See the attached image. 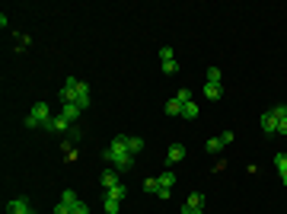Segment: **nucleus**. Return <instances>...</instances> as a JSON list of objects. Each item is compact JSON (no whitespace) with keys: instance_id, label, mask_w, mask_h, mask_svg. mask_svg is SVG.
<instances>
[{"instance_id":"nucleus-1","label":"nucleus","mask_w":287,"mask_h":214,"mask_svg":"<svg viewBox=\"0 0 287 214\" xmlns=\"http://www.w3.org/2000/svg\"><path fill=\"white\" fill-rule=\"evenodd\" d=\"M102 157H106V163H112V166H115V173H125V169L134 166V153H131L128 144H125V134H118V138L106 147Z\"/></svg>"},{"instance_id":"nucleus-2","label":"nucleus","mask_w":287,"mask_h":214,"mask_svg":"<svg viewBox=\"0 0 287 214\" xmlns=\"http://www.w3.org/2000/svg\"><path fill=\"white\" fill-rule=\"evenodd\" d=\"M51 118L54 115H51V109H48V102H35V106H32V115L26 118V125H29V128H45Z\"/></svg>"},{"instance_id":"nucleus-3","label":"nucleus","mask_w":287,"mask_h":214,"mask_svg":"<svg viewBox=\"0 0 287 214\" xmlns=\"http://www.w3.org/2000/svg\"><path fill=\"white\" fill-rule=\"evenodd\" d=\"M70 125H74V122H67V118H64V115H54V118H51V122H48L45 125V131H58V134H67V131H70Z\"/></svg>"},{"instance_id":"nucleus-4","label":"nucleus","mask_w":287,"mask_h":214,"mask_svg":"<svg viewBox=\"0 0 287 214\" xmlns=\"http://www.w3.org/2000/svg\"><path fill=\"white\" fill-rule=\"evenodd\" d=\"M7 214H35V211H32V205L26 198H13L7 201Z\"/></svg>"},{"instance_id":"nucleus-5","label":"nucleus","mask_w":287,"mask_h":214,"mask_svg":"<svg viewBox=\"0 0 287 214\" xmlns=\"http://www.w3.org/2000/svg\"><path fill=\"white\" fill-rule=\"evenodd\" d=\"M262 128L268 134H278V115L274 112H262Z\"/></svg>"},{"instance_id":"nucleus-6","label":"nucleus","mask_w":287,"mask_h":214,"mask_svg":"<svg viewBox=\"0 0 287 214\" xmlns=\"http://www.w3.org/2000/svg\"><path fill=\"white\" fill-rule=\"evenodd\" d=\"M166 160H169V163H182V160H185V147H182V144H169Z\"/></svg>"},{"instance_id":"nucleus-7","label":"nucleus","mask_w":287,"mask_h":214,"mask_svg":"<svg viewBox=\"0 0 287 214\" xmlns=\"http://www.w3.org/2000/svg\"><path fill=\"white\" fill-rule=\"evenodd\" d=\"M80 112H83V109L77 106V102H64V109H61V115H64L67 122H77V118H80Z\"/></svg>"},{"instance_id":"nucleus-8","label":"nucleus","mask_w":287,"mask_h":214,"mask_svg":"<svg viewBox=\"0 0 287 214\" xmlns=\"http://www.w3.org/2000/svg\"><path fill=\"white\" fill-rule=\"evenodd\" d=\"M102 185H106V192H109V189H115V185H121L118 173H115V169H106V173H102Z\"/></svg>"},{"instance_id":"nucleus-9","label":"nucleus","mask_w":287,"mask_h":214,"mask_svg":"<svg viewBox=\"0 0 287 214\" xmlns=\"http://www.w3.org/2000/svg\"><path fill=\"white\" fill-rule=\"evenodd\" d=\"M274 166H278V176H281V182L287 185V153H278V157H274Z\"/></svg>"},{"instance_id":"nucleus-10","label":"nucleus","mask_w":287,"mask_h":214,"mask_svg":"<svg viewBox=\"0 0 287 214\" xmlns=\"http://www.w3.org/2000/svg\"><path fill=\"white\" fill-rule=\"evenodd\" d=\"M125 144H128L131 153H141L144 150V138H131V134H125Z\"/></svg>"},{"instance_id":"nucleus-11","label":"nucleus","mask_w":287,"mask_h":214,"mask_svg":"<svg viewBox=\"0 0 287 214\" xmlns=\"http://www.w3.org/2000/svg\"><path fill=\"white\" fill-rule=\"evenodd\" d=\"M220 93H223V90H220V83H207V86H204V99H220Z\"/></svg>"},{"instance_id":"nucleus-12","label":"nucleus","mask_w":287,"mask_h":214,"mask_svg":"<svg viewBox=\"0 0 287 214\" xmlns=\"http://www.w3.org/2000/svg\"><path fill=\"white\" fill-rule=\"evenodd\" d=\"M159 185H163V189H173V185H175V173H173V169L159 173Z\"/></svg>"},{"instance_id":"nucleus-13","label":"nucleus","mask_w":287,"mask_h":214,"mask_svg":"<svg viewBox=\"0 0 287 214\" xmlns=\"http://www.w3.org/2000/svg\"><path fill=\"white\" fill-rule=\"evenodd\" d=\"M198 112H201V109H198V102H195V99L182 106V115H185V118H198Z\"/></svg>"},{"instance_id":"nucleus-14","label":"nucleus","mask_w":287,"mask_h":214,"mask_svg":"<svg viewBox=\"0 0 287 214\" xmlns=\"http://www.w3.org/2000/svg\"><path fill=\"white\" fill-rule=\"evenodd\" d=\"M159 179H144V192H150V195H159Z\"/></svg>"},{"instance_id":"nucleus-15","label":"nucleus","mask_w":287,"mask_h":214,"mask_svg":"<svg viewBox=\"0 0 287 214\" xmlns=\"http://www.w3.org/2000/svg\"><path fill=\"white\" fill-rule=\"evenodd\" d=\"M185 205H191V208H204V195H201V192H191L189 198H185Z\"/></svg>"},{"instance_id":"nucleus-16","label":"nucleus","mask_w":287,"mask_h":214,"mask_svg":"<svg viewBox=\"0 0 287 214\" xmlns=\"http://www.w3.org/2000/svg\"><path fill=\"white\" fill-rule=\"evenodd\" d=\"M125 195H128V185H115V189H109V198L125 201Z\"/></svg>"},{"instance_id":"nucleus-17","label":"nucleus","mask_w":287,"mask_h":214,"mask_svg":"<svg viewBox=\"0 0 287 214\" xmlns=\"http://www.w3.org/2000/svg\"><path fill=\"white\" fill-rule=\"evenodd\" d=\"M61 201H64V205H70V208H74V205H77V201H80V198H77V192L64 189V192H61Z\"/></svg>"},{"instance_id":"nucleus-18","label":"nucleus","mask_w":287,"mask_h":214,"mask_svg":"<svg viewBox=\"0 0 287 214\" xmlns=\"http://www.w3.org/2000/svg\"><path fill=\"white\" fill-rule=\"evenodd\" d=\"M166 115H182V102L175 99V96H173V99L166 102Z\"/></svg>"},{"instance_id":"nucleus-19","label":"nucleus","mask_w":287,"mask_h":214,"mask_svg":"<svg viewBox=\"0 0 287 214\" xmlns=\"http://www.w3.org/2000/svg\"><path fill=\"white\" fill-rule=\"evenodd\" d=\"M121 211V201L118 198H109L106 195V214H118Z\"/></svg>"},{"instance_id":"nucleus-20","label":"nucleus","mask_w":287,"mask_h":214,"mask_svg":"<svg viewBox=\"0 0 287 214\" xmlns=\"http://www.w3.org/2000/svg\"><path fill=\"white\" fill-rule=\"evenodd\" d=\"M204 150H207V153H220V150H223V144H220V138H211L207 144H204Z\"/></svg>"},{"instance_id":"nucleus-21","label":"nucleus","mask_w":287,"mask_h":214,"mask_svg":"<svg viewBox=\"0 0 287 214\" xmlns=\"http://www.w3.org/2000/svg\"><path fill=\"white\" fill-rule=\"evenodd\" d=\"M175 99H179L182 106H185V102H191V90H189V86H182V90L175 93Z\"/></svg>"},{"instance_id":"nucleus-22","label":"nucleus","mask_w":287,"mask_h":214,"mask_svg":"<svg viewBox=\"0 0 287 214\" xmlns=\"http://www.w3.org/2000/svg\"><path fill=\"white\" fill-rule=\"evenodd\" d=\"M159 61H175V54H173V48H169V45L159 48Z\"/></svg>"},{"instance_id":"nucleus-23","label":"nucleus","mask_w":287,"mask_h":214,"mask_svg":"<svg viewBox=\"0 0 287 214\" xmlns=\"http://www.w3.org/2000/svg\"><path fill=\"white\" fill-rule=\"evenodd\" d=\"M207 83H220V70L217 67H207Z\"/></svg>"},{"instance_id":"nucleus-24","label":"nucleus","mask_w":287,"mask_h":214,"mask_svg":"<svg viewBox=\"0 0 287 214\" xmlns=\"http://www.w3.org/2000/svg\"><path fill=\"white\" fill-rule=\"evenodd\" d=\"M233 141H236V134H233V131H223V134H220V144H223V147H227V144H233Z\"/></svg>"},{"instance_id":"nucleus-25","label":"nucleus","mask_w":287,"mask_h":214,"mask_svg":"<svg viewBox=\"0 0 287 214\" xmlns=\"http://www.w3.org/2000/svg\"><path fill=\"white\" fill-rule=\"evenodd\" d=\"M70 214H90V208H86V205H83V201H77V205H74V208H70Z\"/></svg>"},{"instance_id":"nucleus-26","label":"nucleus","mask_w":287,"mask_h":214,"mask_svg":"<svg viewBox=\"0 0 287 214\" xmlns=\"http://www.w3.org/2000/svg\"><path fill=\"white\" fill-rule=\"evenodd\" d=\"M54 214H70V205H64V201H58V205H54Z\"/></svg>"},{"instance_id":"nucleus-27","label":"nucleus","mask_w":287,"mask_h":214,"mask_svg":"<svg viewBox=\"0 0 287 214\" xmlns=\"http://www.w3.org/2000/svg\"><path fill=\"white\" fill-rule=\"evenodd\" d=\"M182 214H204L201 208H191V205H182Z\"/></svg>"}]
</instances>
